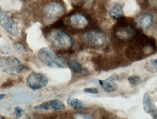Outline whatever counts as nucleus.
<instances>
[{"label":"nucleus","mask_w":157,"mask_h":119,"mask_svg":"<svg viewBox=\"0 0 157 119\" xmlns=\"http://www.w3.org/2000/svg\"><path fill=\"white\" fill-rule=\"evenodd\" d=\"M14 84V82L13 80H9V81H6L5 83L3 84L2 87H3V88H6V87L13 86Z\"/></svg>","instance_id":"26"},{"label":"nucleus","mask_w":157,"mask_h":119,"mask_svg":"<svg viewBox=\"0 0 157 119\" xmlns=\"http://www.w3.org/2000/svg\"><path fill=\"white\" fill-rule=\"evenodd\" d=\"M67 103L71 107L75 110H80L84 108L83 102L78 99L72 97H70L67 99Z\"/></svg>","instance_id":"14"},{"label":"nucleus","mask_w":157,"mask_h":119,"mask_svg":"<svg viewBox=\"0 0 157 119\" xmlns=\"http://www.w3.org/2000/svg\"><path fill=\"white\" fill-rule=\"evenodd\" d=\"M152 63H153V64H154V65H155V66L157 67V59L154 60V61L152 62Z\"/></svg>","instance_id":"29"},{"label":"nucleus","mask_w":157,"mask_h":119,"mask_svg":"<svg viewBox=\"0 0 157 119\" xmlns=\"http://www.w3.org/2000/svg\"><path fill=\"white\" fill-rule=\"evenodd\" d=\"M72 5L75 9L90 10L94 6L95 0H71Z\"/></svg>","instance_id":"11"},{"label":"nucleus","mask_w":157,"mask_h":119,"mask_svg":"<svg viewBox=\"0 0 157 119\" xmlns=\"http://www.w3.org/2000/svg\"><path fill=\"white\" fill-rule=\"evenodd\" d=\"M24 69V65L21 61L14 56L0 58V69L9 75L19 74Z\"/></svg>","instance_id":"6"},{"label":"nucleus","mask_w":157,"mask_h":119,"mask_svg":"<svg viewBox=\"0 0 157 119\" xmlns=\"http://www.w3.org/2000/svg\"><path fill=\"white\" fill-rule=\"evenodd\" d=\"M98 83L103 90L108 93L115 92L118 88L116 83L109 78L105 80H99Z\"/></svg>","instance_id":"13"},{"label":"nucleus","mask_w":157,"mask_h":119,"mask_svg":"<svg viewBox=\"0 0 157 119\" xmlns=\"http://www.w3.org/2000/svg\"><path fill=\"white\" fill-rule=\"evenodd\" d=\"M0 51L4 55H10L11 54V50L9 46L7 45H4L0 49Z\"/></svg>","instance_id":"21"},{"label":"nucleus","mask_w":157,"mask_h":119,"mask_svg":"<svg viewBox=\"0 0 157 119\" xmlns=\"http://www.w3.org/2000/svg\"><path fill=\"white\" fill-rule=\"evenodd\" d=\"M0 25L11 35L15 36L19 34L17 23L0 7Z\"/></svg>","instance_id":"8"},{"label":"nucleus","mask_w":157,"mask_h":119,"mask_svg":"<svg viewBox=\"0 0 157 119\" xmlns=\"http://www.w3.org/2000/svg\"><path fill=\"white\" fill-rule=\"evenodd\" d=\"M60 28L51 27L47 32V37L52 46L61 50H68L73 44L72 39Z\"/></svg>","instance_id":"2"},{"label":"nucleus","mask_w":157,"mask_h":119,"mask_svg":"<svg viewBox=\"0 0 157 119\" xmlns=\"http://www.w3.org/2000/svg\"><path fill=\"white\" fill-rule=\"evenodd\" d=\"M144 110L147 114H149L153 110V103L151 96L147 93L144 95L143 100Z\"/></svg>","instance_id":"16"},{"label":"nucleus","mask_w":157,"mask_h":119,"mask_svg":"<svg viewBox=\"0 0 157 119\" xmlns=\"http://www.w3.org/2000/svg\"><path fill=\"white\" fill-rule=\"evenodd\" d=\"M27 83L32 90H38L47 85L48 79L41 73H33L28 76Z\"/></svg>","instance_id":"9"},{"label":"nucleus","mask_w":157,"mask_h":119,"mask_svg":"<svg viewBox=\"0 0 157 119\" xmlns=\"http://www.w3.org/2000/svg\"><path fill=\"white\" fill-rule=\"evenodd\" d=\"M23 110L19 107H16L14 109V113L15 114L17 118H20L22 116Z\"/></svg>","instance_id":"25"},{"label":"nucleus","mask_w":157,"mask_h":119,"mask_svg":"<svg viewBox=\"0 0 157 119\" xmlns=\"http://www.w3.org/2000/svg\"><path fill=\"white\" fill-rule=\"evenodd\" d=\"M39 7L42 19L48 24L61 19L66 13L63 0H41Z\"/></svg>","instance_id":"1"},{"label":"nucleus","mask_w":157,"mask_h":119,"mask_svg":"<svg viewBox=\"0 0 157 119\" xmlns=\"http://www.w3.org/2000/svg\"><path fill=\"white\" fill-rule=\"evenodd\" d=\"M6 95L5 94H0V99H3L5 97Z\"/></svg>","instance_id":"28"},{"label":"nucleus","mask_w":157,"mask_h":119,"mask_svg":"<svg viewBox=\"0 0 157 119\" xmlns=\"http://www.w3.org/2000/svg\"><path fill=\"white\" fill-rule=\"evenodd\" d=\"M77 119H93L92 116L89 115H86V114H80V113H77L75 114L74 116Z\"/></svg>","instance_id":"23"},{"label":"nucleus","mask_w":157,"mask_h":119,"mask_svg":"<svg viewBox=\"0 0 157 119\" xmlns=\"http://www.w3.org/2000/svg\"><path fill=\"white\" fill-rule=\"evenodd\" d=\"M136 21L140 27L143 29H147L154 21V16L149 13H143L136 18Z\"/></svg>","instance_id":"10"},{"label":"nucleus","mask_w":157,"mask_h":119,"mask_svg":"<svg viewBox=\"0 0 157 119\" xmlns=\"http://www.w3.org/2000/svg\"><path fill=\"white\" fill-rule=\"evenodd\" d=\"M34 109L36 110H48L50 109V108L48 106L46 105L45 102H44V103H42V104L36 106L34 107Z\"/></svg>","instance_id":"22"},{"label":"nucleus","mask_w":157,"mask_h":119,"mask_svg":"<svg viewBox=\"0 0 157 119\" xmlns=\"http://www.w3.org/2000/svg\"><path fill=\"white\" fill-rule=\"evenodd\" d=\"M109 14L112 19L119 21L124 17L123 6L120 4H116L110 9Z\"/></svg>","instance_id":"12"},{"label":"nucleus","mask_w":157,"mask_h":119,"mask_svg":"<svg viewBox=\"0 0 157 119\" xmlns=\"http://www.w3.org/2000/svg\"><path fill=\"white\" fill-rule=\"evenodd\" d=\"M109 78L113 81H117V80L119 79V76L116 74H113L110 76L109 77Z\"/></svg>","instance_id":"27"},{"label":"nucleus","mask_w":157,"mask_h":119,"mask_svg":"<svg viewBox=\"0 0 157 119\" xmlns=\"http://www.w3.org/2000/svg\"><path fill=\"white\" fill-rule=\"evenodd\" d=\"M45 103L50 108L56 111L63 110L65 108V105L63 104L62 101L59 99H53V100L45 102Z\"/></svg>","instance_id":"17"},{"label":"nucleus","mask_w":157,"mask_h":119,"mask_svg":"<svg viewBox=\"0 0 157 119\" xmlns=\"http://www.w3.org/2000/svg\"><path fill=\"white\" fill-rule=\"evenodd\" d=\"M5 119V118L3 116H1V115H0V119Z\"/></svg>","instance_id":"30"},{"label":"nucleus","mask_w":157,"mask_h":119,"mask_svg":"<svg viewBox=\"0 0 157 119\" xmlns=\"http://www.w3.org/2000/svg\"><path fill=\"white\" fill-rule=\"evenodd\" d=\"M38 58L43 65L48 67L64 68L67 66L65 59L58 56L49 48H41L38 53Z\"/></svg>","instance_id":"4"},{"label":"nucleus","mask_w":157,"mask_h":119,"mask_svg":"<svg viewBox=\"0 0 157 119\" xmlns=\"http://www.w3.org/2000/svg\"><path fill=\"white\" fill-rule=\"evenodd\" d=\"M128 80L131 84L137 86L141 83V79L140 76H138L133 75L129 76L128 78Z\"/></svg>","instance_id":"20"},{"label":"nucleus","mask_w":157,"mask_h":119,"mask_svg":"<svg viewBox=\"0 0 157 119\" xmlns=\"http://www.w3.org/2000/svg\"><path fill=\"white\" fill-rule=\"evenodd\" d=\"M65 19H62L63 26L67 27L75 30L85 29L90 24V19L88 16L81 10L75 9L69 14Z\"/></svg>","instance_id":"3"},{"label":"nucleus","mask_w":157,"mask_h":119,"mask_svg":"<svg viewBox=\"0 0 157 119\" xmlns=\"http://www.w3.org/2000/svg\"><path fill=\"white\" fill-rule=\"evenodd\" d=\"M13 48L15 52L19 55L24 54L26 51V49L25 46L19 41H17L14 43Z\"/></svg>","instance_id":"18"},{"label":"nucleus","mask_w":157,"mask_h":119,"mask_svg":"<svg viewBox=\"0 0 157 119\" xmlns=\"http://www.w3.org/2000/svg\"><path fill=\"white\" fill-rule=\"evenodd\" d=\"M113 28L114 36L122 41H127L135 36L136 31L133 25L124 17L118 21Z\"/></svg>","instance_id":"5"},{"label":"nucleus","mask_w":157,"mask_h":119,"mask_svg":"<svg viewBox=\"0 0 157 119\" xmlns=\"http://www.w3.org/2000/svg\"><path fill=\"white\" fill-rule=\"evenodd\" d=\"M144 9L157 11V0H137Z\"/></svg>","instance_id":"15"},{"label":"nucleus","mask_w":157,"mask_h":119,"mask_svg":"<svg viewBox=\"0 0 157 119\" xmlns=\"http://www.w3.org/2000/svg\"><path fill=\"white\" fill-rule=\"evenodd\" d=\"M69 65L71 68L72 71L76 73H78L82 72V69L81 66L75 61H72L69 63Z\"/></svg>","instance_id":"19"},{"label":"nucleus","mask_w":157,"mask_h":119,"mask_svg":"<svg viewBox=\"0 0 157 119\" xmlns=\"http://www.w3.org/2000/svg\"><path fill=\"white\" fill-rule=\"evenodd\" d=\"M84 92L86 93L91 94H98L99 93V90L95 87L91 88H86L84 89Z\"/></svg>","instance_id":"24"},{"label":"nucleus","mask_w":157,"mask_h":119,"mask_svg":"<svg viewBox=\"0 0 157 119\" xmlns=\"http://www.w3.org/2000/svg\"><path fill=\"white\" fill-rule=\"evenodd\" d=\"M82 38L86 43L94 46H101L106 42V37L104 33L98 30L85 32L82 35Z\"/></svg>","instance_id":"7"}]
</instances>
